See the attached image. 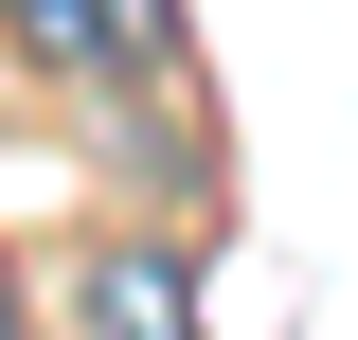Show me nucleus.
Returning <instances> with one entry per match:
<instances>
[{
    "label": "nucleus",
    "instance_id": "1",
    "mask_svg": "<svg viewBox=\"0 0 358 340\" xmlns=\"http://www.w3.org/2000/svg\"><path fill=\"white\" fill-rule=\"evenodd\" d=\"M0 36L36 54V72H72V90H162L179 18L162 0H0Z\"/></svg>",
    "mask_w": 358,
    "mask_h": 340
},
{
    "label": "nucleus",
    "instance_id": "2",
    "mask_svg": "<svg viewBox=\"0 0 358 340\" xmlns=\"http://www.w3.org/2000/svg\"><path fill=\"white\" fill-rule=\"evenodd\" d=\"M72 323L90 340H197V287H179L162 251H90L72 269Z\"/></svg>",
    "mask_w": 358,
    "mask_h": 340
},
{
    "label": "nucleus",
    "instance_id": "3",
    "mask_svg": "<svg viewBox=\"0 0 358 340\" xmlns=\"http://www.w3.org/2000/svg\"><path fill=\"white\" fill-rule=\"evenodd\" d=\"M0 340H18V287H0Z\"/></svg>",
    "mask_w": 358,
    "mask_h": 340
}]
</instances>
